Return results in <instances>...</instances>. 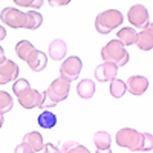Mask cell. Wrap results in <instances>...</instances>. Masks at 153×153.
Wrapping results in <instances>:
<instances>
[{"label": "cell", "instance_id": "6", "mask_svg": "<svg viewBox=\"0 0 153 153\" xmlns=\"http://www.w3.org/2000/svg\"><path fill=\"white\" fill-rule=\"evenodd\" d=\"M0 20L12 29H20V28H25V25H26V14L22 9L6 6L0 12Z\"/></svg>", "mask_w": 153, "mask_h": 153}, {"label": "cell", "instance_id": "21", "mask_svg": "<svg viewBox=\"0 0 153 153\" xmlns=\"http://www.w3.org/2000/svg\"><path fill=\"white\" fill-rule=\"evenodd\" d=\"M34 49H35V48L32 46L31 42H28V40H20V42L17 43V46H16V54H17L19 58H22V60L26 61V58L29 57V54L32 52Z\"/></svg>", "mask_w": 153, "mask_h": 153}, {"label": "cell", "instance_id": "8", "mask_svg": "<svg viewBox=\"0 0 153 153\" xmlns=\"http://www.w3.org/2000/svg\"><path fill=\"white\" fill-rule=\"evenodd\" d=\"M19 103L25 109H34V107H40L42 104V92H38L37 89H26L25 92H22L19 97Z\"/></svg>", "mask_w": 153, "mask_h": 153}, {"label": "cell", "instance_id": "10", "mask_svg": "<svg viewBox=\"0 0 153 153\" xmlns=\"http://www.w3.org/2000/svg\"><path fill=\"white\" fill-rule=\"evenodd\" d=\"M17 75H19V65L16 61L6 58L0 65V84H6L9 81L17 80Z\"/></svg>", "mask_w": 153, "mask_h": 153}, {"label": "cell", "instance_id": "4", "mask_svg": "<svg viewBox=\"0 0 153 153\" xmlns=\"http://www.w3.org/2000/svg\"><path fill=\"white\" fill-rule=\"evenodd\" d=\"M115 141L120 147L129 149L132 152H141V143H143V133L138 132L130 127H124V129L117 132Z\"/></svg>", "mask_w": 153, "mask_h": 153}, {"label": "cell", "instance_id": "11", "mask_svg": "<svg viewBox=\"0 0 153 153\" xmlns=\"http://www.w3.org/2000/svg\"><path fill=\"white\" fill-rule=\"evenodd\" d=\"M126 87L132 95H144V92L149 89V80L143 75H133L126 81Z\"/></svg>", "mask_w": 153, "mask_h": 153}, {"label": "cell", "instance_id": "18", "mask_svg": "<svg viewBox=\"0 0 153 153\" xmlns=\"http://www.w3.org/2000/svg\"><path fill=\"white\" fill-rule=\"evenodd\" d=\"M38 126L42 127V129H54L57 126V115L51 110H43L40 115H38Z\"/></svg>", "mask_w": 153, "mask_h": 153}, {"label": "cell", "instance_id": "31", "mask_svg": "<svg viewBox=\"0 0 153 153\" xmlns=\"http://www.w3.org/2000/svg\"><path fill=\"white\" fill-rule=\"evenodd\" d=\"M69 2L68 0H60V2H55V0H51L49 5H52V6H63V5H68Z\"/></svg>", "mask_w": 153, "mask_h": 153}, {"label": "cell", "instance_id": "25", "mask_svg": "<svg viewBox=\"0 0 153 153\" xmlns=\"http://www.w3.org/2000/svg\"><path fill=\"white\" fill-rule=\"evenodd\" d=\"M16 5L22 8H31V11L43 6V0H16Z\"/></svg>", "mask_w": 153, "mask_h": 153}, {"label": "cell", "instance_id": "33", "mask_svg": "<svg viewBox=\"0 0 153 153\" xmlns=\"http://www.w3.org/2000/svg\"><path fill=\"white\" fill-rule=\"evenodd\" d=\"M6 60V57H5V51H3V48L0 46V65H2V63Z\"/></svg>", "mask_w": 153, "mask_h": 153}, {"label": "cell", "instance_id": "14", "mask_svg": "<svg viewBox=\"0 0 153 153\" xmlns=\"http://www.w3.org/2000/svg\"><path fill=\"white\" fill-rule=\"evenodd\" d=\"M49 58H52L55 61H60L66 57V52H68V46L65 43V40H61V38H55V40L51 42L49 45Z\"/></svg>", "mask_w": 153, "mask_h": 153}, {"label": "cell", "instance_id": "9", "mask_svg": "<svg viewBox=\"0 0 153 153\" xmlns=\"http://www.w3.org/2000/svg\"><path fill=\"white\" fill-rule=\"evenodd\" d=\"M118 74V68L117 65H113L110 61H103L101 65H98L95 68V78L101 83H107L117 78Z\"/></svg>", "mask_w": 153, "mask_h": 153}, {"label": "cell", "instance_id": "15", "mask_svg": "<svg viewBox=\"0 0 153 153\" xmlns=\"http://www.w3.org/2000/svg\"><path fill=\"white\" fill-rule=\"evenodd\" d=\"M95 81L91 80V78H84L78 83V86H76V94H78L80 98L83 100H89L92 98L95 95Z\"/></svg>", "mask_w": 153, "mask_h": 153}, {"label": "cell", "instance_id": "34", "mask_svg": "<svg viewBox=\"0 0 153 153\" xmlns=\"http://www.w3.org/2000/svg\"><path fill=\"white\" fill-rule=\"evenodd\" d=\"M95 153H112V150L110 149H107V150H97Z\"/></svg>", "mask_w": 153, "mask_h": 153}, {"label": "cell", "instance_id": "5", "mask_svg": "<svg viewBox=\"0 0 153 153\" xmlns=\"http://www.w3.org/2000/svg\"><path fill=\"white\" fill-rule=\"evenodd\" d=\"M83 69V61L80 57H69L66 58L65 61L61 63V66H60V78H63L65 81H68L69 84L72 81H75L76 78H78V75Z\"/></svg>", "mask_w": 153, "mask_h": 153}, {"label": "cell", "instance_id": "22", "mask_svg": "<svg viewBox=\"0 0 153 153\" xmlns=\"http://www.w3.org/2000/svg\"><path fill=\"white\" fill-rule=\"evenodd\" d=\"M126 92H127L126 81H123L121 78H115L110 81V95L113 98H121Z\"/></svg>", "mask_w": 153, "mask_h": 153}, {"label": "cell", "instance_id": "23", "mask_svg": "<svg viewBox=\"0 0 153 153\" xmlns=\"http://www.w3.org/2000/svg\"><path fill=\"white\" fill-rule=\"evenodd\" d=\"M12 106H14V100H12V97L8 92H5V91H0V115L3 117L5 113H8L12 109Z\"/></svg>", "mask_w": 153, "mask_h": 153}, {"label": "cell", "instance_id": "27", "mask_svg": "<svg viewBox=\"0 0 153 153\" xmlns=\"http://www.w3.org/2000/svg\"><path fill=\"white\" fill-rule=\"evenodd\" d=\"M14 153H34V152L31 150V147H29L28 144H25V143H22V144H19V146L16 147Z\"/></svg>", "mask_w": 153, "mask_h": 153}, {"label": "cell", "instance_id": "30", "mask_svg": "<svg viewBox=\"0 0 153 153\" xmlns=\"http://www.w3.org/2000/svg\"><path fill=\"white\" fill-rule=\"evenodd\" d=\"M43 150H45V153H61V150H60L57 146H54L52 143H48Z\"/></svg>", "mask_w": 153, "mask_h": 153}, {"label": "cell", "instance_id": "12", "mask_svg": "<svg viewBox=\"0 0 153 153\" xmlns=\"http://www.w3.org/2000/svg\"><path fill=\"white\" fill-rule=\"evenodd\" d=\"M135 45L141 51H152V48H153V29H152L150 22L143 28L141 32L136 34V43Z\"/></svg>", "mask_w": 153, "mask_h": 153}, {"label": "cell", "instance_id": "35", "mask_svg": "<svg viewBox=\"0 0 153 153\" xmlns=\"http://www.w3.org/2000/svg\"><path fill=\"white\" fill-rule=\"evenodd\" d=\"M2 126H3V117L0 115V129H2Z\"/></svg>", "mask_w": 153, "mask_h": 153}, {"label": "cell", "instance_id": "3", "mask_svg": "<svg viewBox=\"0 0 153 153\" xmlns=\"http://www.w3.org/2000/svg\"><path fill=\"white\" fill-rule=\"evenodd\" d=\"M124 22V17L121 11L118 9H107L100 12L95 19V29L100 34H109L115 28H118L120 25Z\"/></svg>", "mask_w": 153, "mask_h": 153}, {"label": "cell", "instance_id": "7", "mask_svg": "<svg viewBox=\"0 0 153 153\" xmlns=\"http://www.w3.org/2000/svg\"><path fill=\"white\" fill-rule=\"evenodd\" d=\"M127 20L135 28H144L149 23V11L144 5H133L127 12Z\"/></svg>", "mask_w": 153, "mask_h": 153}, {"label": "cell", "instance_id": "28", "mask_svg": "<svg viewBox=\"0 0 153 153\" xmlns=\"http://www.w3.org/2000/svg\"><path fill=\"white\" fill-rule=\"evenodd\" d=\"M66 153H91V152H89L87 147H84V146H81V144H76L74 149L68 150Z\"/></svg>", "mask_w": 153, "mask_h": 153}, {"label": "cell", "instance_id": "32", "mask_svg": "<svg viewBox=\"0 0 153 153\" xmlns=\"http://www.w3.org/2000/svg\"><path fill=\"white\" fill-rule=\"evenodd\" d=\"M5 37H6V29H5V26L0 25V42L5 40Z\"/></svg>", "mask_w": 153, "mask_h": 153}, {"label": "cell", "instance_id": "20", "mask_svg": "<svg viewBox=\"0 0 153 153\" xmlns=\"http://www.w3.org/2000/svg\"><path fill=\"white\" fill-rule=\"evenodd\" d=\"M94 143H95L97 150H107V149H110L112 138H110L109 132L100 130V132H97L95 136H94Z\"/></svg>", "mask_w": 153, "mask_h": 153}, {"label": "cell", "instance_id": "16", "mask_svg": "<svg viewBox=\"0 0 153 153\" xmlns=\"http://www.w3.org/2000/svg\"><path fill=\"white\" fill-rule=\"evenodd\" d=\"M23 143L28 144L31 147L32 152H40L45 149V143H43V136L38 133V132H29L23 136Z\"/></svg>", "mask_w": 153, "mask_h": 153}, {"label": "cell", "instance_id": "17", "mask_svg": "<svg viewBox=\"0 0 153 153\" xmlns=\"http://www.w3.org/2000/svg\"><path fill=\"white\" fill-rule=\"evenodd\" d=\"M136 31L133 28H121L117 34V40L126 48V46H132L136 43Z\"/></svg>", "mask_w": 153, "mask_h": 153}, {"label": "cell", "instance_id": "26", "mask_svg": "<svg viewBox=\"0 0 153 153\" xmlns=\"http://www.w3.org/2000/svg\"><path fill=\"white\" fill-rule=\"evenodd\" d=\"M153 147V139H152V133L146 132L143 133V143H141V152H150Z\"/></svg>", "mask_w": 153, "mask_h": 153}, {"label": "cell", "instance_id": "1", "mask_svg": "<svg viewBox=\"0 0 153 153\" xmlns=\"http://www.w3.org/2000/svg\"><path fill=\"white\" fill-rule=\"evenodd\" d=\"M69 91H71V84L68 81H65L63 78H55L51 83L45 91L42 92V104L40 109H48V107H54L58 103L65 101L69 97Z\"/></svg>", "mask_w": 153, "mask_h": 153}, {"label": "cell", "instance_id": "29", "mask_svg": "<svg viewBox=\"0 0 153 153\" xmlns=\"http://www.w3.org/2000/svg\"><path fill=\"white\" fill-rule=\"evenodd\" d=\"M76 144H78V143H76V141H65V143H63V146H61V153H66L68 150H71V149H74Z\"/></svg>", "mask_w": 153, "mask_h": 153}, {"label": "cell", "instance_id": "13", "mask_svg": "<svg viewBox=\"0 0 153 153\" xmlns=\"http://www.w3.org/2000/svg\"><path fill=\"white\" fill-rule=\"evenodd\" d=\"M26 63H28V66H29L31 71L40 72V71H43L48 66V57H46V54L43 52V51L34 49L32 52L29 54V57L26 58Z\"/></svg>", "mask_w": 153, "mask_h": 153}, {"label": "cell", "instance_id": "2", "mask_svg": "<svg viewBox=\"0 0 153 153\" xmlns=\"http://www.w3.org/2000/svg\"><path fill=\"white\" fill-rule=\"evenodd\" d=\"M101 58H103V61H110L117 65V68H123L129 63L130 55L118 40H110L101 49Z\"/></svg>", "mask_w": 153, "mask_h": 153}, {"label": "cell", "instance_id": "24", "mask_svg": "<svg viewBox=\"0 0 153 153\" xmlns=\"http://www.w3.org/2000/svg\"><path fill=\"white\" fill-rule=\"evenodd\" d=\"M29 87H31V84H29V81H28L26 78H17L16 83L12 84V92L19 97L22 92H25V91H26V89H29Z\"/></svg>", "mask_w": 153, "mask_h": 153}, {"label": "cell", "instance_id": "19", "mask_svg": "<svg viewBox=\"0 0 153 153\" xmlns=\"http://www.w3.org/2000/svg\"><path fill=\"white\" fill-rule=\"evenodd\" d=\"M26 25L25 28L29 29V31H34V29H38L43 23V16L40 14L38 11H26Z\"/></svg>", "mask_w": 153, "mask_h": 153}]
</instances>
